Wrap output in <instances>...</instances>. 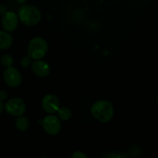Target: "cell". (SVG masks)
Returning <instances> with one entry per match:
<instances>
[{
	"mask_svg": "<svg viewBox=\"0 0 158 158\" xmlns=\"http://www.w3.org/2000/svg\"><path fill=\"white\" fill-rule=\"evenodd\" d=\"M73 158H87V155L84 154L82 151H75L72 154Z\"/></svg>",
	"mask_w": 158,
	"mask_h": 158,
	"instance_id": "cell-15",
	"label": "cell"
},
{
	"mask_svg": "<svg viewBox=\"0 0 158 158\" xmlns=\"http://www.w3.org/2000/svg\"><path fill=\"white\" fill-rule=\"evenodd\" d=\"M5 110L9 114L15 117H20L26 110V105L23 100L19 98H12L5 105Z\"/></svg>",
	"mask_w": 158,
	"mask_h": 158,
	"instance_id": "cell-4",
	"label": "cell"
},
{
	"mask_svg": "<svg viewBox=\"0 0 158 158\" xmlns=\"http://www.w3.org/2000/svg\"><path fill=\"white\" fill-rule=\"evenodd\" d=\"M15 1L18 3H19V4H23V3L26 2V0H15Z\"/></svg>",
	"mask_w": 158,
	"mask_h": 158,
	"instance_id": "cell-19",
	"label": "cell"
},
{
	"mask_svg": "<svg viewBox=\"0 0 158 158\" xmlns=\"http://www.w3.org/2000/svg\"><path fill=\"white\" fill-rule=\"evenodd\" d=\"M15 127L20 131H25L29 128V121L26 117L20 116L15 121Z\"/></svg>",
	"mask_w": 158,
	"mask_h": 158,
	"instance_id": "cell-11",
	"label": "cell"
},
{
	"mask_svg": "<svg viewBox=\"0 0 158 158\" xmlns=\"http://www.w3.org/2000/svg\"><path fill=\"white\" fill-rule=\"evenodd\" d=\"M3 80L8 86L11 87H17L22 82V77L17 69L12 66L6 68L3 73Z\"/></svg>",
	"mask_w": 158,
	"mask_h": 158,
	"instance_id": "cell-5",
	"label": "cell"
},
{
	"mask_svg": "<svg viewBox=\"0 0 158 158\" xmlns=\"http://www.w3.org/2000/svg\"><path fill=\"white\" fill-rule=\"evenodd\" d=\"M19 18L27 26H34L38 24L42 19V14L38 8L30 5H23L19 9Z\"/></svg>",
	"mask_w": 158,
	"mask_h": 158,
	"instance_id": "cell-2",
	"label": "cell"
},
{
	"mask_svg": "<svg viewBox=\"0 0 158 158\" xmlns=\"http://www.w3.org/2000/svg\"><path fill=\"white\" fill-rule=\"evenodd\" d=\"M31 59L32 58H31L29 55H28L27 56H25L24 58L22 59L21 66H23V67H25V68L28 67V66H29L31 63Z\"/></svg>",
	"mask_w": 158,
	"mask_h": 158,
	"instance_id": "cell-14",
	"label": "cell"
},
{
	"mask_svg": "<svg viewBox=\"0 0 158 158\" xmlns=\"http://www.w3.org/2000/svg\"><path fill=\"white\" fill-rule=\"evenodd\" d=\"M91 114L100 123H108L114 116V107L109 101L99 100L91 106Z\"/></svg>",
	"mask_w": 158,
	"mask_h": 158,
	"instance_id": "cell-1",
	"label": "cell"
},
{
	"mask_svg": "<svg viewBox=\"0 0 158 158\" xmlns=\"http://www.w3.org/2000/svg\"><path fill=\"white\" fill-rule=\"evenodd\" d=\"M12 63H13V59L9 54H5L2 56L1 58V64L4 67H9L12 66Z\"/></svg>",
	"mask_w": 158,
	"mask_h": 158,
	"instance_id": "cell-13",
	"label": "cell"
},
{
	"mask_svg": "<svg viewBox=\"0 0 158 158\" xmlns=\"http://www.w3.org/2000/svg\"><path fill=\"white\" fill-rule=\"evenodd\" d=\"M12 35L7 32L0 31V49H9L12 44Z\"/></svg>",
	"mask_w": 158,
	"mask_h": 158,
	"instance_id": "cell-10",
	"label": "cell"
},
{
	"mask_svg": "<svg viewBox=\"0 0 158 158\" xmlns=\"http://www.w3.org/2000/svg\"><path fill=\"white\" fill-rule=\"evenodd\" d=\"M42 106L47 114H55L60 108V101L54 94H47L42 100Z\"/></svg>",
	"mask_w": 158,
	"mask_h": 158,
	"instance_id": "cell-7",
	"label": "cell"
},
{
	"mask_svg": "<svg viewBox=\"0 0 158 158\" xmlns=\"http://www.w3.org/2000/svg\"><path fill=\"white\" fill-rule=\"evenodd\" d=\"M4 103H2V101L0 100V114H2V112L3 110H4Z\"/></svg>",
	"mask_w": 158,
	"mask_h": 158,
	"instance_id": "cell-18",
	"label": "cell"
},
{
	"mask_svg": "<svg viewBox=\"0 0 158 158\" xmlns=\"http://www.w3.org/2000/svg\"><path fill=\"white\" fill-rule=\"evenodd\" d=\"M8 97V94L6 91L1 90L0 91V100L3 101V100H6V98Z\"/></svg>",
	"mask_w": 158,
	"mask_h": 158,
	"instance_id": "cell-17",
	"label": "cell"
},
{
	"mask_svg": "<svg viewBox=\"0 0 158 158\" xmlns=\"http://www.w3.org/2000/svg\"><path fill=\"white\" fill-rule=\"evenodd\" d=\"M157 103H158V96H157Z\"/></svg>",
	"mask_w": 158,
	"mask_h": 158,
	"instance_id": "cell-20",
	"label": "cell"
},
{
	"mask_svg": "<svg viewBox=\"0 0 158 158\" xmlns=\"http://www.w3.org/2000/svg\"><path fill=\"white\" fill-rule=\"evenodd\" d=\"M19 24L18 16L13 12H8L2 18V25L6 32H12L17 28Z\"/></svg>",
	"mask_w": 158,
	"mask_h": 158,
	"instance_id": "cell-8",
	"label": "cell"
},
{
	"mask_svg": "<svg viewBox=\"0 0 158 158\" xmlns=\"http://www.w3.org/2000/svg\"><path fill=\"white\" fill-rule=\"evenodd\" d=\"M57 114L60 120H65V121L69 120L72 117V112L68 107H60L57 110Z\"/></svg>",
	"mask_w": 158,
	"mask_h": 158,
	"instance_id": "cell-12",
	"label": "cell"
},
{
	"mask_svg": "<svg viewBox=\"0 0 158 158\" xmlns=\"http://www.w3.org/2000/svg\"><path fill=\"white\" fill-rule=\"evenodd\" d=\"M106 157H113V158H115V157H127V155H125V154H114V153H113V154H108V155H106Z\"/></svg>",
	"mask_w": 158,
	"mask_h": 158,
	"instance_id": "cell-16",
	"label": "cell"
},
{
	"mask_svg": "<svg viewBox=\"0 0 158 158\" xmlns=\"http://www.w3.org/2000/svg\"><path fill=\"white\" fill-rule=\"evenodd\" d=\"M32 72L36 76L40 77H45L50 73V66L46 62L43 60H37L32 63Z\"/></svg>",
	"mask_w": 158,
	"mask_h": 158,
	"instance_id": "cell-9",
	"label": "cell"
},
{
	"mask_svg": "<svg viewBox=\"0 0 158 158\" xmlns=\"http://www.w3.org/2000/svg\"><path fill=\"white\" fill-rule=\"evenodd\" d=\"M43 127L48 134L55 136L61 130V123L57 117L53 115L47 116L43 120Z\"/></svg>",
	"mask_w": 158,
	"mask_h": 158,
	"instance_id": "cell-6",
	"label": "cell"
},
{
	"mask_svg": "<svg viewBox=\"0 0 158 158\" xmlns=\"http://www.w3.org/2000/svg\"><path fill=\"white\" fill-rule=\"evenodd\" d=\"M48 51V44L44 39L35 37L29 42L28 54L33 60H41Z\"/></svg>",
	"mask_w": 158,
	"mask_h": 158,
	"instance_id": "cell-3",
	"label": "cell"
}]
</instances>
